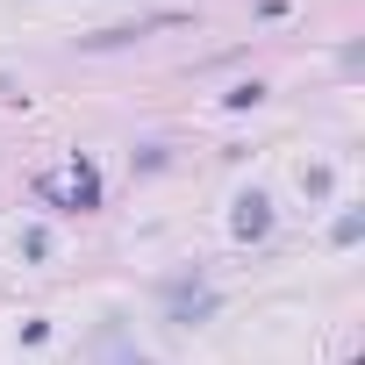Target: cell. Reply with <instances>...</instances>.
Returning <instances> with one entry per match:
<instances>
[{
	"label": "cell",
	"mask_w": 365,
	"mask_h": 365,
	"mask_svg": "<svg viewBox=\"0 0 365 365\" xmlns=\"http://www.w3.org/2000/svg\"><path fill=\"white\" fill-rule=\"evenodd\" d=\"M237 230H244V237H258V230H265V201H258V194L244 201V215H237Z\"/></svg>",
	"instance_id": "obj_1"
}]
</instances>
